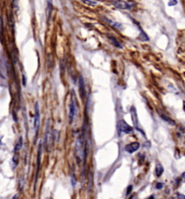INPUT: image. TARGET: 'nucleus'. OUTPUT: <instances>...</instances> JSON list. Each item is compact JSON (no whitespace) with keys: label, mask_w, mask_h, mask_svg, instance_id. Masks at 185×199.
Instances as JSON below:
<instances>
[{"label":"nucleus","mask_w":185,"mask_h":199,"mask_svg":"<svg viewBox=\"0 0 185 199\" xmlns=\"http://www.w3.org/2000/svg\"><path fill=\"white\" fill-rule=\"evenodd\" d=\"M86 149L85 148V141H84V134L82 133L79 135L75 144V152L77 155V158L79 161H82L83 159L85 160L86 158Z\"/></svg>","instance_id":"obj_1"},{"label":"nucleus","mask_w":185,"mask_h":199,"mask_svg":"<svg viewBox=\"0 0 185 199\" xmlns=\"http://www.w3.org/2000/svg\"><path fill=\"white\" fill-rule=\"evenodd\" d=\"M117 131L119 135L122 134H131L134 132L132 127L129 125L124 120H119L117 123Z\"/></svg>","instance_id":"obj_2"},{"label":"nucleus","mask_w":185,"mask_h":199,"mask_svg":"<svg viewBox=\"0 0 185 199\" xmlns=\"http://www.w3.org/2000/svg\"><path fill=\"white\" fill-rule=\"evenodd\" d=\"M77 111V102H76V97H75L74 91H72V99L71 103L69 105V123L72 124L74 118H75V114Z\"/></svg>","instance_id":"obj_3"},{"label":"nucleus","mask_w":185,"mask_h":199,"mask_svg":"<svg viewBox=\"0 0 185 199\" xmlns=\"http://www.w3.org/2000/svg\"><path fill=\"white\" fill-rule=\"evenodd\" d=\"M112 4L116 8L121 9H132L135 6V2L127 1H112Z\"/></svg>","instance_id":"obj_4"},{"label":"nucleus","mask_w":185,"mask_h":199,"mask_svg":"<svg viewBox=\"0 0 185 199\" xmlns=\"http://www.w3.org/2000/svg\"><path fill=\"white\" fill-rule=\"evenodd\" d=\"M40 126V109L38 102L35 104V115H34V130L35 132V135L37 137L38 130Z\"/></svg>","instance_id":"obj_5"},{"label":"nucleus","mask_w":185,"mask_h":199,"mask_svg":"<svg viewBox=\"0 0 185 199\" xmlns=\"http://www.w3.org/2000/svg\"><path fill=\"white\" fill-rule=\"evenodd\" d=\"M130 114H131V117H132V120L133 125L135 128L140 131L141 133H142L145 135V133L139 127V121H138V117H137V111L135 106H132L130 109Z\"/></svg>","instance_id":"obj_6"},{"label":"nucleus","mask_w":185,"mask_h":199,"mask_svg":"<svg viewBox=\"0 0 185 199\" xmlns=\"http://www.w3.org/2000/svg\"><path fill=\"white\" fill-rule=\"evenodd\" d=\"M44 140H45V146L46 149H49L50 150L51 146H52V134L49 132V120H48V122L46 123V133H45V137H44Z\"/></svg>","instance_id":"obj_7"},{"label":"nucleus","mask_w":185,"mask_h":199,"mask_svg":"<svg viewBox=\"0 0 185 199\" xmlns=\"http://www.w3.org/2000/svg\"><path fill=\"white\" fill-rule=\"evenodd\" d=\"M78 84H79V92H80V96L82 100H84L85 97L86 96V91H85V85L84 82V79L83 76H80L79 80H78Z\"/></svg>","instance_id":"obj_8"},{"label":"nucleus","mask_w":185,"mask_h":199,"mask_svg":"<svg viewBox=\"0 0 185 199\" xmlns=\"http://www.w3.org/2000/svg\"><path fill=\"white\" fill-rule=\"evenodd\" d=\"M140 144L138 142H133L130 144H127V146H125L124 149L127 152L130 153V154H132V153L135 152L137 150L140 149Z\"/></svg>","instance_id":"obj_9"},{"label":"nucleus","mask_w":185,"mask_h":199,"mask_svg":"<svg viewBox=\"0 0 185 199\" xmlns=\"http://www.w3.org/2000/svg\"><path fill=\"white\" fill-rule=\"evenodd\" d=\"M41 142L39 144V147H38V159H37V172H36V177L35 180H37L38 175V172L40 169V156H41Z\"/></svg>","instance_id":"obj_10"},{"label":"nucleus","mask_w":185,"mask_h":199,"mask_svg":"<svg viewBox=\"0 0 185 199\" xmlns=\"http://www.w3.org/2000/svg\"><path fill=\"white\" fill-rule=\"evenodd\" d=\"M163 171H164V169H163V167L162 166L161 164H160V163H158V164H156L155 173H156V175L157 177H160V176L161 175L163 172Z\"/></svg>","instance_id":"obj_11"},{"label":"nucleus","mask_w":185,"mask_h":199,"mask_svg":"<svg viewBox=\"0 0 185 199\" xmlns=\"http://www.w3.org/2000/svg\"><path fill=\"white\" fill-rule=\"evenodd\" d=\"M109 39L110 41L111 42V44H114V45L116 46V47H119V48H122V47H123L121 43H120L115 37H114L112 35H109Z\"/></svg>","instance_id":"obj_12"},{"label":"nucleus","mask_w":185,"mask_h":199,"mask_svg":"<svg viewBox=\"0 0 185 199\" xmlns=\"http://www.w3.org/2000/svg\"><path fill=\"white\" fill-rule=\"evenodd\" d=\"M22 146H23V138L20 137L19 138V141H17V143L14 146V151L17 152V151H19L21 149H22Z\"/></svg>","instance_id":"obj_13"},{"label":"nucleus","mask_w":185,"mask_h":199,"mask_svg":"<svg viewBox=\"0 0 185 199\" xmlns=\"http://www.w3.org/2000/svg\"><path fill=\"white\" fill-rule=\"evenodd\" d=\"M161 117V118L163 120H165V121H166V123H168L169 125H175V122H174L173 120H171L170 117H167L166 115H164V114H162Z\"/></svg>","instance_id":"obj_14"},{"label":"nucleus","mask_w":185,"mask_h":199,"mask_svg":"<svg viewBox=\"0 0 185 199\" xmlns=\"http://www.w3.org/2000/svg\"><path fill=\"white\" fill-rule=\"evenodd\" d=\"M108 22L109 23L110 25H111L114 28H115L116 29H121V28H122V25L120 23H116V22H113V21H110V20H108Z\"/></svg>","instance_id":"obj_15"},{"label":"nucleus","mask_w":185,"mask_h":199,"mask_svg":"<svg viewBox=\"0 0 185 199\" xmlns=\"http://www.w3.org/2000/svg\"><path fill=\"white\" fill-rule=\"evenodd\" d=\"M139 38L141 40V41H149V38H148V36H147L144 32H143V30L141 29V34L139 35Z\"/></svg>","instance_id":"obj_16"},{"label":"nucleus","mask_w":185,"mask_h":199,"mask_svg":"<svg viewBox=\"0 0 185 199\" xmlns=\"http://www.w3.org/2000/svg\"><path fill=\"white\" fill-rule=\"evenodd\" d=\"M83 2H84L85 4H87L88 5H90V6H95L98 4L97 2H95V1H89V0H88V1H83Z\"/></svg>","instance_id":"obj_17"},{"label":"nucleus","mask_w":185,"mask_h":199,"mask_svg":"<svg viewBox=\"0 0 185 199\" xmlns=\"http://www.w3.org/2000/svg\"><path fill=\"white\" fill-rule=\"evenodd\" d=\"M171 199H184V196L180 193H176L172 198H171Z\"/></svg>","instance_id":"obj_18"},{"label":"nucleus","mask_w":185,"mask_h":199,"mask_svg":"<svg viewBox=\"0 0 185 199\" xmlns=\"http://www.w3.org/2000/svg\"><path fill=\"white\" fill-rule=\"evenodd\" d=\"M177 1L176 0H172V1H169L168 2V6H173V5H176V4H177Z\"/></svg>","instance_id":"obj_19"},{"label":"nucleus","mask_w":185,"mask_h":199,"mask_svg":"<svg viewBox=\"0 0 185 199\" xmlns=\"http://www.w3.org/2000/svg\"><path fill=\"white\" fill-rule=\"evenodd\" d=\"M163 185H164V184H163V183H161V182H158V183H157V184H156V187L157 188V189H161L162 187H163Z\"/></svg>","instance_id":"obj_20"},{"label":"nucleus","mask_w":185,"mask_h":199,"mask_svg":"<svg viewBox=\"0 0 185 199\" xmlns=\"http://www.w3.org/2000/svg\"><path fill=\"white\" fill-rule=\"evenodd\" d=\"M132 185H130L129 187H128V188H127V194L126 195H129L130 193V192H131V190H132Z\"/></svg>","instance_id":"obj_21"},{"label":"nucleus","mask_w":185,"mask_h":199,"mask_svg":"<svg viewBox=\"0 0 185 199\" xmlns=\"http://www.w3.org/2000/svg\"><path fill=\"white\" fill-rule=\"evenodd\" d=\"M23 85H26V78L24 75H23Z\"/></svg>","instance_id":"obj_22"},{"label":"nucleus","mask_w":185,"mask_h":199,"mask_svg":"<svg viewBox=\"0 0 185 199\" xmlns=\"http://www.w3.org/2000/svg\"><path fill=\"white\" fill-rule=\"evenodd\" d=\"M12 199H19V198H18V195H15V196L12 198Z\"/></svg>","instance_id":"obj_23"}]
</instances>
